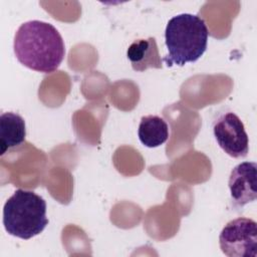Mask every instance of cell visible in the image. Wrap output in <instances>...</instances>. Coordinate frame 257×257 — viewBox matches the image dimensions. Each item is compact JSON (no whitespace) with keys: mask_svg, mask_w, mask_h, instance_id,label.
Returning <instances> with one entry per match:
<instances>
[{"mask_svg":"<svg viewBox=\"0 0 257 257\" xmlns=\"http://www.w3.org/2000/svg\"><path fill=\"white\" fill-rule=\"evenodd\" d=\"M13 49L22 65L42 73L55 71L65 56L64 41L58 30L40 20H30L19 26Z\"/></svg>","mask_w":257,"mask_h":257,"instance_id":"1","label":"cell"},{"mask_svg":"<svg viewBox=\"0 0 257 257\" xmlns=\"http://www.w3.org/2000/svg\"><path fill=\"white\" fill-rule=\"evenodd\" d=\"M209 30L204 19L190 13L172 17L165 30L168 55L164 60L168 66H183L197 61L206 51Z\"/></svg>","mask_w":257,"mask_h":257,"instance_id":"2","label":"cell"},{"mask_svg":"<svg viewBox=\"0 0 257 257\" xmlns=\"http://www.w3.org/2000/svg\"><path fill=\"white\" fill-rule=\"evenodd\" d=\"M48 224L46 202L33 191L18 189L3 207L6 232L23 240L39 235Z\"/></svg>","mask_w":257,"mask_h":257,"instance_id":"3","label":"cell"},{"mask_svg":"<svg viewBox=\"0 0 257 257\" xmlns=\"http://www.w3.org/2000/svg\"><path fill=\"white\" fill-rule=\"evenodd\" d=\"M221 251L229 257H255L257 255V224L240 217L228 222L219 235Z\"/></svg>","mask_w":257,"mask_h":257,"instance_id":"4","label":"cell"},{"mask_svg":"<svg viewBox=\"0 0 257 257\" xmlns=\"http://www.w3.org/2000/svg\"><path fill=\"white\" fill-rule=\"evenodd\" d=\"M213 135L219 147L232 158H245L249 139L240 117L231 110L219 112L212 123Z\"/></svg>","mask_w":257,"mask_h":257,"instance_id":"5","label":"cell"},{"mask_svg":"<svg viewBox=\"0 0 257 257\" xmlns=\"http://www.w3.org/2000/svg\"><path fill=\"white\" fill-rule=\"evenodd\" d=\"M257 165L254 162H243L237 165L230 174L228 186L231 201L236 208H242L257 198Z\"/></svg>","mask_w":257,"mask_h":257,"instance_id":"6","label":"cell"},{"mask_svg":"<svg viewBox=\"0 0 257 257\" xmlns=\"http://www.w3.org/2000/svg\"><path fill=\"white\" fill-rule=\"evenodd\" d=\"M26 126L24 118L12 111L0 115V155L25 142Z\"/></svg>","mask_w":257,"mask_h":257,"instance_id":"7","label":"cell"},{"mask_svg":"<svg viewBox=\"0 0 257 257\" xmlns=\"http://www.w3.org/2000/svg\"><path fill=\"white\" fill-rule=\"evenodd\" d=\"M126 55L136 71H144L148 67H162L157 42L153 37L133 42L127 48Z\"/></svg>","mask_w":257,"mask_h":257,"instance_id":"8","label":"cell"},{"mask_svg":"<svg viewBox=\"0 0 257 257\" xmlns=\"http://www.w3.org/2000/svg\"><path fill=\"white\" fill-rule=\"evenodd\" d=\"M138 136L140 142L147 148H157L169 139V124L159 115H146L141 118Z\"/></svg>","mask_w":257,"mask_h":257,"instance_id":"9","label":"cell"}]
</instances>
